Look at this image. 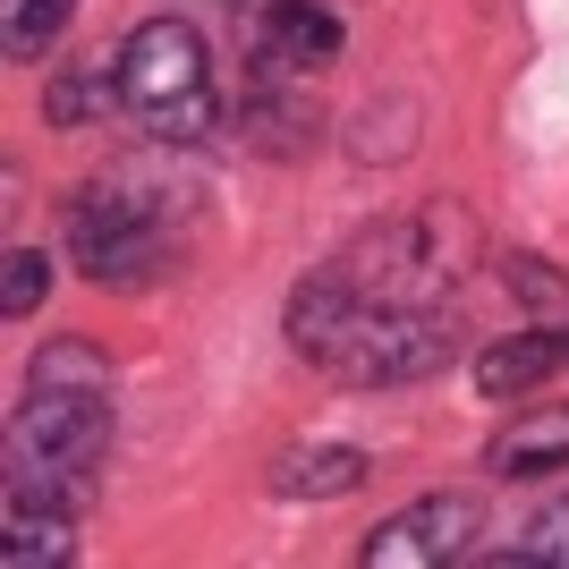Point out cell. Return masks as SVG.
I'll return each instance as SVG.
<instances>
[{
	"label": "cell",
	"mask_w": 569,
	"mask_h": 569,
	"mask_svg": "<svg viewBox=\"0 0 569 569\" xmlns=\"http://www.w3.org/2000/svg\"><path fill=\"white\" fill-rule=\"evenodd\" d=\"M289 340L298 357H315L340 382H426L459 357V323L433 298H366V289L323 263L315 281H298L289 298Z\"/></svg>",
	"instance_id": "6da1fadb"
},
{
	"label": "cell",
	"mask_w": 569,
	"mask_h": 569,
	"mask_svg": "<svg viewBox=\"0 0 569 569\" xmlns=\"http://www.w3.org/2000/svg\"><path fill=\"white\" fill-rule=\"evenodd\" d=\"M188 188L153 179L144 162H119L69 196V256L102 289H144L188 256Z\"/></svg>",
	"instance_id": "7a4b0ae2"
},
{
	"label": "cell",
	"mask_w": 569,
	"mask_h": 569,
	"mask_svg": "<svg viewBox=\"0 0 569 569\" xmlns=\"http://www.w3.org/2000/svg\"><path fill=\"white\" fill-rule=\"evenodd\" d=\"M111 459V382L77 375H26V400L9 417V493L86 501Z\"/></svg>",
	"instance_id": "3957f363"
},
{
	"label": "cell",
	"mask_w": 569,
	"mask_h": 569,
	"mask_svg": "<svg viewBox=\"0 0 569 569\" xmlns=\"http://www.w3.org/2000/svg\"><path fill=\"white\" fill-rule=\"evenodd\" d=\"M119 94L162 144H196L204 128H221L213 51H204V34L188 18H144L119 43Z\"/></svg>",
	"instance_id": "277c9868"
},
{
	"label": "cell",
	"mask_w": 569,
	"mask_h": 569,
	"mask_svg": "<svg viewBox=\"0 0 569 569\" xmlns=\"http://www.w3.org/2000/svg\"><path fill=\"white\" fill-rule=\"evenodd\" d=\"M476 536H485V501L476 493H426V501H408L400 519H382L357 561L366 569H442V561H468Z\"/></svg>",
	"instance_id": "5b68a950"
},
{
	"label": "cell",
	"mask_w": 569,
	"mask_h": 569,
	"mask_svg": "<svg viewBox=\"0 0 569 569\" xmlns=\"http://www.w3.org/2000/svg\"><path fill=\"white\" fill-rule=\"evenodd\" d=\"M247 9V60H256V86H281V77L332 69L340 60V18L323 0H230Z\"/></svg>",
	"instance_id": "8992f818"
},
{
	"label": "cell",
	"mask_w": 569,
	"mask_h": 569,
	"mask_svg": "<svg viewBox=\"0 0 569 569\" xmlns=\"http://www.w3.org/2000/svg\"><path fill=\"white\" fill-rule=\"evenodd\" d=\"M569 366V323H536V332H510L493 340V349L476 357V391L485 400H527L545 375H561Z\"/></svg>",
	"instance_id": "52a82bcc"
},
{
	"label": "cell",
	"mask_w": 569,
	"mask_h": 569,
	"mask_svg": "<svg viewBox=\"0 0 569 569\" xmlns=\"http://www.w3.org/2000/svg\"><path fill=\"white\" fill-rule=\"evenodd\" d=\"M485 468L493 476H552V468H569V400L519 408V417L485 442Z\"/></svg>",
	"instance_id": "ba28073f"
},
{
	"label": "cell",
	"mask_w": 569,
	"mask_h": 569,
	"mask_svg": "<svg viewBox=\"0 0 569 569\" xmlns=\"http://www.w3.org/2000/svg\"><path fill=\"white\" fill-rule=\"evenodd\" d=\"M9 569H69L77 561V510L69 501H43V493H9Z\"/></svg>",
	"instance_id": "9c48e42d"
},
{
	"label": "cell",
	"mask_w": 569,
	"mask_h": 569,
	"mask_svg": "<svg viewBox=\"0 0 569 569\" xmlns=\"http://www.w3.org/2000/svg\"><path fill=\"white\" fill-rule=\"evenodd\" d=\"M119 60H77V69H60L51 77V94H43V111H51V128H102V111H119Z\"/></svg>",
	"instance_id": "30bf717a"
},
{
	"label": "cell",
	"mask_w": 569,
	"mask_h": 569,
	"mask_svg": "<svg viewBox=\"0 0 569 569\" xmlns=\"http://www.w3.org/2000/svg\"><path fill=\"white\" fill-rule=\"evenodd\" d=\"M357 485H366V451H349V442L298 451L272 468V493H289V501H332V493H357Z\"/></svg>",
	"instance_id": "8fae6325"
},
{
	"label": "cell",
	"mask_w": 569,
	"mask_h": 569,
	"mask_svg": "<svg viewBox=\"0 0 569 569\" xmlns=\"http://www.w3.org/2000/svg\"><path fill=\"white\" fill-rule=\"evenodd\" d=\"M493 569H569V493H561V501H545V510L527 519V536L501 552Z\"/></svg>",
	"instance_id": "7c38bea8"
},
{
	"label": "cell",
	"mask_w": 569,
	"mask_h": 569,
	"mask_svg": "<svg viewBox=\"0 0 569 569\" xmlns=\"http://www.w3.org/2000/svg\"><path fill=\"white\" fill-rule=\"evenodd\" d=\"M77 0H0V43H9V60H34V51L69 26Z\"/></svg>",
	"instance_id": "4fadbf2b"
},
{
	"label": "cell",
	"mask_w": 569,
	"mask_h": 569,
	"mask_svg": "<svg viewBox=\"0 0 569 569\" xmlns=\"http://www.w3.org/2000/svg\"><path fill=\"white\" fill-rule=\"evenodd\" d=\"M51 289V256H34V247H9V289H0V307L9 315H34Z\"/></svg>",
	"instance_id": "5bb4252c"
}]
</instances>
